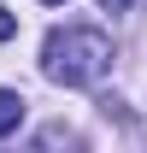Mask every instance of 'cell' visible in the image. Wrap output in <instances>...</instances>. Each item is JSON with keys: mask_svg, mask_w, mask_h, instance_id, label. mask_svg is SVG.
<instances>
[{"mask_svg": "<svg viewBox=\"0 0 147 153\" xmlns=\"http://www.w3.org/2000/svg\"><path fill=\"white\" fill-rule=\"evenodd\" d=\"M18 124H24V100L12 94V88H0V135H12Z\"/></svg>", "mask_w": 147, "mask_h": 153, "instance_id": "obj_2", "label": "cell"}, {"mask_svg": "<svg viewBox=\"0 0 147 153\" xmlns=\"http://www.w3.org/2000/svg\"><path fill=\"white\" fill-rule=\"evenodd\" d=\"M12 36H18V18H12V12L0 6V41H12Z\"/></svg>", "mask_w": 147, "mask_h": 153, "instance_id": "obj_3", "label": "cell"}, {"mask_svg": "<svg viewBox=\"0 0 147 153\" xmlns=\"http://www.w3.org/2000/svg\"><path fill=\"white\" fill-rule=\"evenodd\" d=\"M106 65H112V41L100 30H88V24H65V30H53V36L41 41V71L53 76V82H65V88L100 82Z\"/></svg>", "mask_w": 147, "mask_h": 153, "instance_id": "obj_1", "label": "cell"}, {"mask_svg": "<svg viewBox=\"0 0 147 153\" xmlns=\"http://www.w3.org/2000/svg\"><path fill=\"white\" fill-rule=\"evenodd\" d=\"M100 6H106V12H129L135 0H100Z\"/></svg>", "mask_w": 147, "mask_h": 153, "instance_id": "obj_4", "label": "cell"}, {"mask_svg": "<svg viewBox=\"0 0 147 153\" xmlns=\"http://www.w3.org/2000/svg\"><path fill=\"white\" fill-rule=\"evenodd\" d=\"M47 6H65V0H47Z\"/></svg>", "mask_w": 147, "mask_h": 153, "instance_id": "obj_5", "label": "cell"}]
</instances>
